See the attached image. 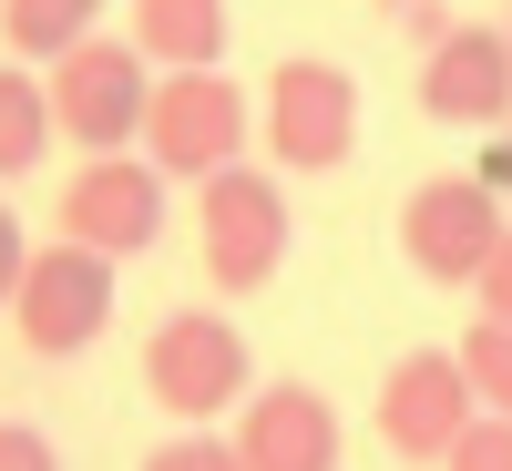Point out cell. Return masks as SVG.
<instances>
[{
	"mask_svg": "<svg viewBox=\"0 0 512 471\" xmlns=\"http://www.w3.org/2000/svg\"><path fill=\"white\" fill-rule=\"evenodd\" d=\"M52 93H41V72H0V185L31 175L41 154H52Z\"/></svg>",
	"mask_w": 512,
	"mask_h": 471,
	"instance_id": "14",
	"label": "cell"
},
{
	"mask_svg": "<svg viewBox=\"0 0 512 471\" xmlns=\"http://www.w3.org/2000/svg\"><path fill=\"white\" fill-rule=\"evenodd\" d=\"M246 134H256V113H246V93L226 72H164L154 82L144 154H154L164 185H205V175H226V164H246Z\"/></svg>",
	"mask_w": 512,
	"mask_h": 471,
	"instance_id": "4",
	"label": "cell"
},
{
	"mask_svg": "<svg viewBox=\"0 0 512 471\" xmlns=\"http://www.w3.org/2000/svg\"><path fill=\"white\" fill-rule=\"evenodd\" d=\"M195 256L216 297H256L287 267V185L267 164H226V175L195 185Z\"/></svg>",
	"mask_w": 512,
	"mask_h": 471,
	"instance_id": "2",
	"label": "cell"
},
{
	"mask_svg": "<svg viewBox=\"0 0 512 471\" xmlns=\"http://www.w3.org/2000/svg\"><path fill=\"white\" fill-rule=\"evenodd\" d=\"M379 21H390L400 41H420V52H441V41L461 31V11H451V0H379Z\"/></svg>",
	"mask_w": 512,
	"mask_h": 471,
	"instance_id": "18",
	"label": "cell"
},
{
	"mask_svg": "<svg viewBox=\"0 0 512 471\" xmlns=\"http://www.w3.org/2000/svg\"><path fill=\"white\" fill-rule=\"evenodd\" d=\"M482 318H512V226H502L492 267H482Z\"/></svg>",
	"mask_w": 512,
	"mask_h": 471,
	"instance_id": "21",
	"label": "cell"
},
{
	"mask_svg": "<svg viewBox=\"0 0 512 471\" xmlns=\"http://www.w3.org/2000/svg\"><path fill=\"white\" fill-rule=\"evenodd\" d=\"M144 390L164 420H185V431H205L216 410L256 400V359H246V328L216 318V308H175V318H154L144 338Z\"/></svg>",
	"mask_w": 512,
	"mask_h": 471,
	"instance_id": "3",
	"label": "cell"
},
{
	"mask_svg": "<svg viewBox=\"0 0 512 471\" xmlns=\"http://www.w3.org/2000/svg\"><path fill=\"white\" fill-rule=\"evenodd\" d=\"M461 369H472L482 410L512 420V318H472V328H461Z\"/></svg>",
	"mask_w": 512,
	"mask_h": 471,
	"instance_id": "15",
	"label": "cell"
},
{
	"mask_svg": "<svg viewBox=\"0 0 512 471\" xmlns=\"http://www.w3.org/2000/svg\"><path fill=\"white\" fill-rule=\"evenodd\" d=\"M502 41H512V21H502Z\"/></svg>",
	"mask_w": 512,
	"mask_h": 471,
	"instance_id": "23",
	"label": "cell"
},
{
	"mask_svg": "<svg viewBox=\"0 0 512 471\" xmlns=\"http://www.w3.org/2000/svg\"><path fill=\"white\" fill-rule=\"evenodd\" d=\"M144 471H246V461H236V441H216V431H175V441L144 451Z\"/></svg>",
	"mask_w": 512,
	"mask_h": 471,
	"instance_id": "16",
	"label": "cell"
},
{
	"mask_svg": "<svg viewBox=\"0 0 512 471\" xmlns=\"http://www.w3.org/2000/svg\"><path fill=\"white\" fill-rule=\"evenodd\" d=\"M21 267H31V236H21V216L0 205V308L21 297Z\"/></svg>",
	"mask_w": 512,
	"mask_h": 471,
	"instance_id": "20",
	"label": "cell"
},
{
	"mask_svg": "<svg viewBox=\"0 0 512 471\" xmlns=\"http://www.w3.org/2000/svg\"><path fill=\"white\" fill-rule=\"evenodd\" d=\"M134 41L164 72H216L226 62V0H134Z\"/></svg>",
	"mask_w": 512,
	"mask_h": 471,
	"instance_id": "12",
	"label": "cell"
},
{
	"mask_svg": "<svg viewBox=\"0 0 512 471\" xmlns=\"http://www.w3.org/2000/svg\"><path fill=\"white\" fill-rule=\"evenodd\" d=\"M41 93H52V123L82 144V154H123L144 144V113H154V82H144V52L134 41H72V52L41 72Z\"/></svg>",
	"mask_w": 512,
	"mask_h": 471,
	"instance_id": "5",
	"label": "cell"
},
{
	"mask_svg": "<svg viewBox=\"0 0 512 471\" xmlns=\"http://www.w3.org/2000/svg\"><path fill=\"white\" fill-rule=\"evenodd\" d=\"M52 216H62L72 246L113 256V267H123V256H154V236H164V175L144 154H82Z\"/></svg>",
	"mask_w": 512,
	"mask_h": 471,
	"instance_id": "9",
	"label": "cell"
},
{
	"mask_svg": "<svg viewBox=\"0 0 512 471\" xmlns=\"http://www.w3.org/2000/svg\"><path fill=\"white\" fill-rule=\"evenodd\" d=\"M420 113L451 134H502L512 123V41L502 21H461L441 52H420Z\"/></svg>",
	"mask_w": 512,
	"mask_h": 471,
	"instance_id": "10",
	"label": "cell"
},
{
	"mask_svg": "<svg viewBox=\"0 0 512 471\" xmlns=\"http://www.w3.org/2000/svg\"><path fill=\"white\" fill-rule=\"evenodd\" d=\"M379 441H390L400 461H451V441L482 420V390H472V369H461V349H400L390 369H379Z\"/></svg>",
	"mask_w": 512,
	"mask_h": 471,
	"instance_id": "8",
	"label": "cell"
},
{
	"mask_svg": "<svg viewBox=\"0 0 512 471\" xmlns=\"http://www.w3.org/2000/svg\"><path fill=\"white\" fill-rule=\"evenodd\" d=\"M11 328H21V349H31V359H82V349L113 328V256L72 246V236L31 246L21 297H11Z\"/></svg>",
	"mask_w": 512,
	"mask_h": 471,
	"instance_id": "6",
	"label": "cell"
},
{
	"mask_svg": "<svg viewBox=\"0 0 512 471\" xmlns=\"http://www.w3.org/2000/svg\"><path fill=\"white\" fill-rule=\"evenodd\" d=\"M256 144L277 154V175H338L359 154V82L328 52H287L256 103Z\"/></svg>",
	"mask_w": 512,
	"mask_h": 471,
	"instance_id": "1",
	"label": "cell"
},
{
	"mask_svg": "<svg viewBox=\"0 0 512 471\" xmlns=\"http://www.w3.org/2000/svg\"><path fill=\"white\" fill-rule=\"evenodd\" d=\"M502 226L512 216H502V185L492 175H431V185H410V205H400V256L431 287H482Z\"/></svg>",
	"mask_w": 512,
	"mask_h": 471,
	"instance_id": "7",
	"label": "cell"
},
{
	"mask_svg": "<svg viewBox=\"0 0 512 471\" xmlns=\"http://www.w3.org/2000/svg\"><path fill=\"white\" fill-rule=\"evenodd\" d=\"M338 410L308 390V379H267L246 410H236V461L246 471H338Z\"/></svg>",
	"mask_w": 512,
	"mask_h": 471,
	"instance_id": "11",
	"label": "cell"
},
{
	"mask_svg": "<svg viewBox=\"0 0 512 471\" xmlns=\"http://www.w3.org/2000/svg\"><path fill=\"white\" fill-rule=\"evenodd\" d=\"M93 11H103V0H0V52L52 72L72 41H93Z\"/></svg>",
	"mask_w": 512,
	"mask_h": 471,
	"instance_id": "13",
	"label": "cell"
},
{
	"mask_svg": "<svg viewBox=\"0 0 512 471\" xmlns=\"http://www.w3.org/2000/svg\"><path fill=\"white\" fill-rule=\"evenodd\" d=\"M441 471H512V420H502V410H482L472 431L451 441V461H441Z\"/></svg>",
	"mask_w": 512,
	"mask_h": 471,
	"instance_id": "17",
	"label": "cell"
},
{
	"mask_svg": "<svg viewBox=\"0 0 512 471\" xmlns=\"http://www.w3.org/2000/svg\"><path fill=\"white\" fill-rule=\"evenodd\" d=\"M482 175L502 185V205H512V123H502V144H492V164H482Z\"/></svg>",
	"mask_w": 512,
	"mask_h": 471,
	"instance_id": "22",
	"label": "cell"
},
{
	"mask_svg": "<svg viewBox=\"0 0 512 471\" xmlns=\"http://www.w3.org/2000/svg\"><path fill=\"white\" fill-rule=\"evenodd\" d=\"M0 471H62L52 431H31V420H0Z\"/></svg>",
	"mask_w": 512,
	"mask_h": 471,
	"instance_id": "19",
	"label": "cell"
}]
</instances>
